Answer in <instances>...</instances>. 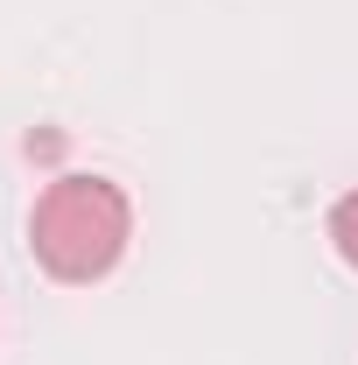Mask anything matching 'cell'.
Here are the masks:
<instances>
[{"label": "cell", "mask_w": 358, "mask_h": 365, "mask_svg": "<svg viewBox=\"0 0 358 365\" xmlns=\"http://www.w3.org/2000/svg\"><path fill=\"white\" fill-rule=\"evenodd\" d=\"M127 239H134V204L106 176H56L36 197V218H29V246H36L49 281H98V274H113Z\"/></svg>", "instance_id": "obj_1"}, {"label": "cell", "mask_w": 358, "mask_h": 365, "mask_svg": "<svg viewBox=\"0 0 358 365\" xmlns=\"http://www.w3.org/2000/svg\"><path fill=\"white\" fill-rule=\"evenodd\" d=\"M330 246H337L344 267H358V190H344V197L330 204Z\"/></svg>", "instance_id": "obj_2"}]
</instances>
